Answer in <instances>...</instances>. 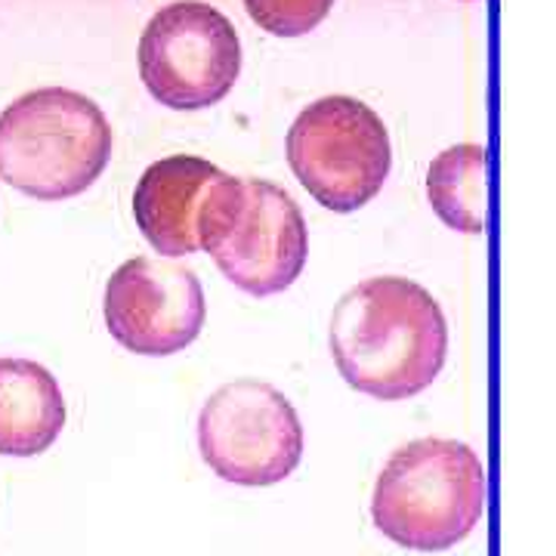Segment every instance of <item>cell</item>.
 <instances>
[{
	"label": "cell",
	"instance_id": "obj_9",
	"mask_svg": "<svg viewBox=\"0 0 556 556\" xmlns=\"http://www.w3.org/2000/svg\"><path fill=\"white\" fill-rule=\"evenodd\" d=\"M226 170L199 155H167L142 170L134 189V219L164 257L199 251L204 207Z\"/></svg>",
	"mask_w": 556,
	"mask_h": 556
},
{
	"label": "cell",
	"instance_id": "obj_11",
	"mask_svg": "<svg viewBox=\"0 0 556 556\" xmlns=\"http://www.w3.org/2000/svg\"><path fill=\"white\" fill-rule=\"evenodd\" d=\"M427 199L439 219L467 236L489 226V152L477 142H460L433 159L427 170Z\"/></svg>",
	"mask_w": 556,
	"mask_h": 556
},
{
	"label": "cell",
	"instance_id": "obj_3",
	"mask_svg": "<svg viewBox=\"0 0 556 556\" xmlns=\"http://www.w3.org/2000/svg\"><path fill=\"white\" fill-rule=\"evenodd\" d=\"M489 479L479 455L457 439H415L383 464L371 519L405 551H448L477 529Z\"/></svg>",
	"mask_w": 556,
	"mask_h": 556
},
{
	"label": "cell",
	"instance_id": "obj_6",
	"mask_svg": "<svg viewBox=\"0 0 556 556\" xmlns=\"http://www.w3.org/2000/svg\"><path fill=\"white\" fill-rule=\"evenodd\" d=\"M146 90L174 112H201L229 97L241 75V38L217 7L174 0L149 20L137 50Z\"/></svg>",
	"mask_w": 556,
	"mask_h": 556
},
{
	"label": "cell",
	"instance_id": "obj_1",
	"mask_svg": "<svg viewBox=\"0 0 556 556\" xmlns=\"http://www.w3.org/2000/svg\"><path fill=\"white\" fill-rule=\"evenodd\" d=\"M331 356L343 380L380 402L424 393L448 356V325L437 298L402 276L350 288L331 316Z\"/></svg>",
	"mask_w": 556,
	"mask_h": 556
},
{
	"label": "cell",
	"instance_id": "obj_2",
	"mask_svg": "<svg viewBox=\"0 0 556 556\" xmlns=\"http://www.w3.org/2000/svg\"><path fill=\"white\" fill-rule=\"evenodd\" d=\"M115 134L90 97L40 87L0 112V179L38 201L75 199L112 161Z\"/></svg>",
	"mask_w": 556,
	"mask_h": 556
},
{
	"label": "cell",
	"instance_id": "obj_7",
	"mask_svg": "<svg viewBox=\"0 0 556 556\" xmlns=\"http://www.w3.org/2000/svg\"><path fill=\"white\" fill-rule=\"evenodd\" d=\"M204 464L236 485H276L298 470L303 427L291 399L254 378L223 383L199 417Z\"/></svg>",
	"mask_w": 556,
	"mask_h": 556
},
{
	"label": "cell",
	"instance_id": "obj_12",
	"mask_svg": "<svg viewBox=\"0 0 556 556\" xmlns=\"http://www.w3.org/2000/svg\"><path fill=\"white\" fill-rule=\"evenodd\" d=\"M334 0H244L248 16L276 38H300L318 28Z\"/></svg>",
	"mask_w": 556,
	"mask_h": 556
},
{
	"label": "cell",
	"instance_id": "obj_8",
	"mask_svg": "<svg viewBox=\"0 0 556 556\" xmlns=\"http://www.w3.org/2000/svg\"><path fill=\"white\" fill-rule=\"evenodd\" d=\"M105 328L137 356H174L204 328V291L199 276L174 260L134 257L121 263L105 285Z\"/></svg>",
	"mask_w": 556,
	"mask_h": 556
},
{
	"label": "cell",
	"instance_id": "obj_10",
	"mask_svg": "<svg viewBox=\"0 0 556 556\" xmlns=\"http://www.w3.org/2000/svg\"><path fill=\"white\" fill-rule=\"evenodd\" d=\"M65 427L56 378L31 358H0V455H43Z\"/></svg>",
	"mask_w": 556,
	"mask_h": 556
},
{
	"label": "cell",
	"instance_id": "obj_4",
	"mask_svg": "<svg viewBox=\"0 0 556 556\" xmlns=\"http://www.w3.org/2000/svg\"><path fill=\"white\" fill-rule=\"evenodd\" d=\"M199 251H207L236 288L269 298L303 273L309 229L281 186L223 174L201 217Z\"/></svg>",
	"mask_w": 556,
	"mask_h": 556
},
{
	"label": "cell",
	"instance_id": "obj_5",
	"mask_svg": "<svg viewBox=\"0 0 556 556\" xmlns=\"http://www.w3.org/2000/svg\"><path fill=\"white\" fill-rule=\"evenodd\" d=\"M285 152L300 186L334 214L365 207L393 170L390 130L356 97L309 102L291 124Z\"/></svg>",
	"mask_w": 556,
	"mask_h": 556
}]
</instances>
